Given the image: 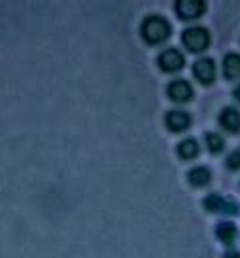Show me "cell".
<instances>
[{"label":"cell","mask_w":240,"mask_h":258,"mask_svg":"<svg viewBox=\"0 0 240 258\" xmlns=\"http://www.w3.org/2000/svg\"><path fill=\"white\" fill-rule=\"evenodd\" d=\"M194 75H196L198 81H202L204 85H208V83H212L214 77H216V67H214V62H212L210 58H200V60L194 64Z\"/></svg>","instance_id":"obj_4"},{"label":"cell","mask_w":240,"mask_h":258,"mask_svg":"<svg viewBox=\"0 0 240 258\" xmlns=\"http://www.w3.org/2000/svg\"><path fill=\"white\" fill-rule=\"evenodd\" d=\"M159 67H161L163 71H167V73L179 71V69L184 67V56H182L177 50L167 48V50H163V52L159 54Z\"/></svg>","instance_id":"obj_3"},{"label":"cell","mask_w":240,"mask_h":258,"mask_svg":"<svg viewBox=\"0 0 240 258\" xmlns=\"http://www.w3.org/2000/svg\"><path fill=\"white\" fill-rule=\"evenodd\" d=\"M184 44L192 50V52H202L208 44H210V34H208V30H204V28H190V30H186L184 32Z\"/></svg>","instance_id":"obj_2"},{"label":"cell","mask_w":240,"mask_h":258,"mask_svg":"<svg viewBox=\"0 0 240 258\" xmlns=\"http://www.w3.org/2000/svg\"><path fill=\"white\" fill-rule=\"evenodd\" d=\"M220 123L228 129V131H236L240 127V113L236 109H224L222 115H220Z\"/></svg>","instance_id":"obj_8"},{"label":"cell","mask_w":240,"mask_h":258,"mask_svg":"<svg viewBox=\"0 0 240 258\" xmlns=\"http://www.w3.org/2000/svg\"><path fill=\"white\" fill-rule=\"evenodd\" d=\"M204 206H206L208 210H220V208H224V200L214 194V196H210V198L204 202Z\"/></svg>","instance_id":"obj_14"},{"label":"cell","mask_w":240,"mask_h":258,"mask_svg":"<svg viewBox=\"0 0 240 258\" xmlns=\"http://www.w3.org/2000/svg\"><path fill=\"white\" fill-rule=\"evenodd\" d=\"M224 75L230 79L240 77V56L238 54H228L224 58Z\"/></svg>","instance_id":"obj_9"},{"label":"cell","mask_w":240,"mask_h":258,"mask_svg":"<svg viewBox=\"0 0 240 258\" xmlns=\"http://www.w3.org/2000/svg\"><path fill=\"white\" fill-rule=\"evenodd\" d=\"M218 238L224 242H230L234 238V226L232 224H220L218 226Z\"/></svg>","instance_id":"obj_13"},{"label":"cell","mask_w":240,"mask_h":258,"mask_svg":"<svg viewBox=\"0 0 240 258\" xmlns=\"http://www.w3.org/2000/svg\"><path fill=\"white\" fill-rule=\"evenodd\" d=\"M206 143H208L210 151H214V153H218V151L224 147L222 137H220V135H216V133H208V135H206Z\"/></svg>","instance_id":"obj_12"},{"label":"cell","mask_w":240,"mask_h":258,"mask_svg":"<svg viewBox=\"0 0 240 258\" xmlns=\"http://www.w3.org/2000/svg\"><path fill=\"white\" fill-rule=\"evenodd\" d=\"M167 95H169V99L184 103V101H188L192 97V87L186 81H173L167 87Z\"/></svg>","instance_id":"obj_6"},{"label":"cell","mask_w":240,"mask_h":258,"mask_svg":"<svg viewBox=\"0 0 240 258\" xmlns=\"http://www.w3.org/2000/svg\"><path fill=\"white\" fill-rule=\"evenodd\" d=\"M198 141L196 139H184L182 143H179V147H177V153H179V157H184V159H192V157H196L198 155Z\"/></svg>","instance_id":"obj_11"},{"label":"cell","mask_w":240,"mask_h":258,"mask_svg":"<svg viewBox=\"0 0 240 258\" xmlns=\"http://www.w3.org/2000/svg\"><path fill=\"white\" fill-rule=\"evenodd\" d=\"M190 121H192L190 115L184 113V111H169L167 117H165V125L171 131H184V129H188Z\"/></svg>","instance_id":"obj_7"},{"label":"cell","mask_w":240,"mask_h":258,"mask_svg":"<svg viewBox=\"0 0 240 258\" xmlns=\"http://www.w3.org/2000/svg\"><path fill=\"white\" fill-rule=\"evenodd\" d=\"M141 34L147 42L157 44V42H161L169 36V24L161 16H149L141 26Z\"/></svg>","instance_id":"obj_1"},{"label":"cell","mask_w":240,"mask_h":258,"mask_svg":"<svg viewBox=\"0 0 240 258\" xmlns=\"http://www.w3.org/2000/svg\"><path fill=\"white\" fill-rule=\"evenodd\" d=\"M234 95H236V97H238V99H240V87H238V89H236V91H234Z\"/></svg>","instance_id":"obj_16"},{"label":"cell","mask_w":240,"mask_h":258,"mask_svg":"<svg viewBox=\"0 0 240 258\" xmlns=\"http://www.w3.org/2000/svg\"><path fill=\"white\" fill-rule=\"evenodd\" d=\"M188 179H190L192 185L202 187V185H206V183L210 181V171H208L206 167H196V169H192V171L188 173Z\"/></svg>","instance_id":"obj_10"},{"label":"cell","mask_w":240,"mask_h":258,"mask_svg":"<svg viewBox=\"0 0 240 258\" xmlns=\"http://www.w3.org/2000/svg\"><path fill=\"white\" fill-rule=\"evenodd\" d=\"M228 163H230V167H232V169H236V167H240V151H236V153H232V155L228 157Z\"/></svg>","instance_id":"obj_15"},{"label":"cell","mask_w":240,"mask_h":258,"mask_svg":"<svg viewBox=\"0 0 240 258\" xmlns=\"http://www.w3.org/2000/svg\"><path fill=\"white\" fill-rule=\"evenodd\" d=\"M175 12L184 18V20H190V18H196L204 12V2H188V0H182L175 4Z\"/></svg>","instance_id":"obj_5"}]
</instances>
